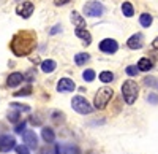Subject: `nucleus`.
<instances>
[{"instance_id":"obj_1","label":"nucleus","mask_w":158,"mask_h":154,"mask_svg":"<svg viewBox=\"0 0 158 154\" xmlns=\"http://www.w3.org/2000/svg\"><path fill=\"white\" fill-rule=\"evenodd\" d=\"M35 46H36V37L33 32H19L13 37L11 42V51L19 57L30 54Z\"/></svg>"},{"instance_id":"obj_2","label":"nucleus","mask_w":158,"mask_h":154,"mask_svg":"<svg viewBox=\"0 0 158 154\" xmlns=\"http://www.w3.org/2000/svg\"><path fill=\"white\" fill-rule=\"evenodd\" d=\"M122 95H123V100L127 102V105H133L139 95V86L136 84V81L127 80L122 84Z\"/></svg>"},{"instance_id":"obj_3","label":"nucleus","mask_w":158,"mask_h":154,"mask_svg":"<svg viewBox=\"0 0 158 154\" xmlns=\"http://www.w3.org/2000/svg\"><path fill=\"white\" fill-rule=\"evenodd\" d=\"M112 95H114V91L111 87H101V89H98V92L95 94V99H94V107L97 110L106 108V105L109 103V100L112 99Z\"/></svg>"},{"instance_id":"obj_4","label":"nucleus","mask_w":158,"mask_h":154,"mask_svg":"<svg viewBox=\"0 0 158 154\" xmlns=\"http://www.w3.org/2000/svg\"><path fill=\"white\" fill-rule=\"evenodd\" d=\"M71 107H73L74 111L81 113V114H89V113H92V110H94V107H92L89 102H87L84 97H81V95L73 97V100H71Z\"/></svg>"},{"instance_id":"obj_5","label":"nucleus","mask_w":158,"mask_h":154,"mask_svg":"<svg viewBox=\"0 0 158 154\" xmlns=\"http://www.w3.org/2000/svg\"><path fill=\"white\" fill-rule=\"evenodd\" d=\"M104 13V8L100 2H89L84 5V15L90 18H98Z\"/></svg>"},{"instance_id":"obj_6","label":"nucleus","mask_w":158,"mask_h":154,"mask_svg":"<svg viewBox=\"0 0 158 154\" xmlns=\"http://www.w3.org/2000/svg\"><path fill=\"white\" fill-rule=\"evenodd\" d=\"M13 148H16V138L11 135H2L0 137V151L2 152H8Z\"/></svg>"},{"instance_id":"obj_7","label":"nucleus","mask_w":158,"mask_h":154,"mask_svg":"<svg viewBox=\"0 0 158 154\" xmlns=\"http://www.w3.org/2000/svg\"><path fill=\"white\" fill-rule=\"evenodd\" d=\"M100 49L106 54H114L118 49V45H117L115 40H112V38H104V40L100 43Z\"/></svg>"},{"instance_id":"obj_8","label":"nucleus","mask_w":158,"mask_h":154,"mask_svg":"<svg viewBox=\"0 0 158 154\" xmlns=\"http://www.w3.org/2000/svg\"><path fill=\"white\" fill-rule=\"evenodd\" d=\"M22 138H24V143L29 149H35L38 146V137L33 130H25L22 134Z\"/></svg>"},{"instance_id":"obj_9","label":"nucleus","mask_w":158,"mask_h":154,"mask_svg":"<svg viewBox=\"0 0 158 154\" xmlns=\"http://www.w3.org/2000/svg\"><path fill=\"white\" fill-rule=\"evenodd\" d=\"M33 10H35V7H33V3H32V2H24V3L18 5L16 13H18L19 16H22L24 19H27V18H30V16H32Z\"/></svg>"},{"instance_id":"obj_10","label":"nucleus","mask_w":158,"mask_h":154,"mask_svg":"<svg viewBox=\"0 0 158 154\" xmlns=\"http://www.w3.org/2000/svg\"><path fill=\"white\" fill-rule=\"evenodd\" d=\"M76 89V84L70 78H60L57 83V91L59 92H73Z\"/></svg>"},{"instance_id":"obj_11","label":"nucleus","mask_w":158,"mask_h":154,"mask_svg":"<svg viewBox=\"0 0 158 154\" xmlns=\"http://www.w3.org/2000/svg\"><path fill=\"white\" fill-rule=\"evenodd\" d=\"M127 45H128L130 49H141L142 45H144V37H142V33H135V35H131V37L128 38Z\"/></svg>"},{"instance_id":"obj_12","label":"nucleus","mask_w":158,"mask_h":154,"mask_svg":"<svg viewBox=\"0 0 158 154\" xmlns=\"http://www.w3.org/2000/svg\"><path fill=\"white\" fill-rule=\"evenodd\" d=\"M22 80H24V75H22V73H19V72H15V73H11V75L8 76L6 84H8L10 87H16L18 84H21V83H22Z\"/></svg>"},{"instance_id":"obj_13","label":"nucleus","mask_w":158,"mask_h":154,"mask_svg":"<svg viewBox=\"0 0 158 154\" xmlns=\"http://www.w3.org/2000/svg\"><path fill=\"white\" fill-rule=\"evenodd\" d=\"M71 21L76 24V29H85V19L79 15L77 11H73L71 13Z\"/></svg>"},{"instance_id":"obj_14","label":"nucleus","mask_w":158,"mask_h":154,"mask_svg":"<svg viewBox=\"0 0 158 154\" xmlns=\"http://www.w3.org/2000/svg\"><path fill=\"white\" fill-rule=\"evenodd\" d=\"M41 137H43V140L46 143H52L56 140V134H54V130H52L51 127H44V129L41 130Z\"/></svg>"},{"instance_id":"obj_15","label":"nucleus","mask_w":158,"mask_h":154,"mask_svg":"<svg viewBox=\"0 0 158 154\" xmlns=\"http://www.w3.org/2000/svg\"><path fill=\"white\" fill-rule=\"evenodd\" d=\"M152 67H153V64L147 57H142L138 62V70H141V72H149V70H152Z\"/></svg>"},{"instance_id":"obj_16","label":"nucleus","mask_w":158,"mask_h":154,"mask_svg":"<svg viewBox=\"0 0 158 154\" xmlns=\"http://www.w3.org/2000/svg\"><path fill=\"white\" fill-rule=\"evenodd\" d=\"M56 67H57L56 60L48 59V60H43V62H41V70H43L44 73H52V72L56 70Z\"/></svg>"},{"instance_id":"obj_17","label":"nucleus","mask_w":158,"mask_h":154,"mask_svg":"<svg viewBox=\"0 0 158 154\" xmlns=\"http://www.w3.org/2000/svg\"><path fill=\"white\" fill-rule=\"evenodd\" d=\"M74 33H76L79 38H82L85 45H90V42H92V35H90V32H89L87 29H76Z\"/></svg>"},{"instance_id":"obj_18","label":"nucleus","mask_w":158,"mask_h":154,"mask_svg":"<svg viewBox=\"0 0 158 154\" xmlns=\"http://www.w3.org/2000/svg\"><path fill=\"white\" fill-rule=\"evenodd\" d=\"M139 22H141L142 27H150L152 22H153V18L150 15H147V13H144V15L139 16Z\"/></svg>"},{"instance_id":"obj_19","label":"nucleus","mask_w":158,"mask_h":154,"mask_svg":"<svg viewBox=\"0 0 158 154\" xmlns=\"http://www.w3.org/2000/svg\"><path fill=\"white\" fill-rule=\"evenodd\" d=\"M122 13H123V16L131 18V16H133V13H135L133 5H131L130 2H123V3H122Z\"/></svg>"},{"instance_id":"obj_20","label":"nucleus","mask_w":158,"mask_h":154,"mask_svg":"<svg viewBox=\"0 0 158 154\" xmlns=\"http://www.w3.org/2000/svg\"><path fill=\"white\" fill-rule=\"evenodd\" d=\"M89 59H90V56H89V54H85V53H79V54H76V56H74V62H76V65H84V64H85Z\"/></svg>"},{"instance_id":"obj_21","label":"nucleus","mask_w":158,"mask_h":154,"mask_svg":"<svg viewBox=\"0 0 158 154\" xmlns=\"http://www.w3.org/2000/svg\"><path fill=\"white\" fill-rule=\"evenodd\" d=\"M98 78H100L101 83H111V81L114 80V75H112L111 72H101Z\"/></svg>"},{"instance_id":"obj_22","label":"nucleus","mask_w":158,"mask_h":154,"mask_svg":"<svg viewBox=\"0 0 158 154\" xmlns=\"http://www.w3.org/2000/svg\"><path fill=\"white\" fill-rule=\"evenodd\" d=\"M82 78H84L85 81H94V80H95V72L90 70V68L85 70V72L82 73Z\"/></svg>"},{"instance_id":"obj_23","label":"nucleus","mask_w":158,"mask_h":154,"mask_svg":"<svg viewBox=\"0 0 158 154\" xmlns=\"http://www.w3.org/2000/svg\"><path fill=\"white\" fill-rule=\"evenodd\" d=\"M30 94H32V87H30V86H27V87L21 89V91L15 92V95H16V97H22V95H30Z\"/></svg>"},{"instance_id":"obj_24","label":"nucleus","mask_w":158,"mask_h":154,"mask_svg":"<svg viewBox=\"0 0 158 154\" xmlns=\"http://www.w3.org/2000/svg\"><path fill=\"white\" fill-rule=\"evenodd\" d=\"M19 118H21V113H19V111H11V113H8V119H10L11 122H18Z\"/></svg>"},{"instance_id":"obj_25","label":"nucleus","mask_w":158,"mask_h":154,"mask_svg":"<svg viewBox=\"0 0 158 154\" xmlns=\"http://www.w3.org/2000/svg\"><path fill=\"white\" fill-rule=\"evenodd\" d=\"M125 72L130 75V76H136L138 73H139V70H138V67H135V65H128L127 68H125Z\"/></svg>"},{"instance_id":"obj_26","label":"nucleus","mask_w":158,"mask_h":154,"mask_svg":"<svg viewBox=\"0 0 158 154\" xmlns=\"http://www.w3.org/2000/svg\"><path fill=\"white\" fill-rule=\"evenodd\" d=\"M16 152H18V154H30L29 148L25 146V145H19V146H16Z\"/></svg>"},{"instance_id":"obj_27","label":"nucleus","mask_w":158,"mask_h":154,"mask_svg":"<svg viewBox=\"0 0 158 154\" xmlns=\"http://www.w3.org/2000/svg\"><path fill=\"white\" fill-rule=\"evenodd\" d=\"M25 125H27V122H25V121H22V122H19L18 125H16V134H24L25 132Z\"/></svg>"},{"instance_id":"obj_28","label":"nucleus","mask_w":158,"mask_h":154,"mask_svg":"<svg viewBox=\"0 0 158 154\" xmlns=\"http://www.w3.org/2000/svg\"><path fill=\"white\" fill-rule=\"evenodd\" d=\"M147 102H149V103H152V105H156L158 103V95L156 94H149L147 95Z\"/></svg>"},{"instance_id":"obj_29","label":"nucleus","mask_w":158,"mask_h":154,"mask_svg":"<svg viewBox=\"0 0 158 154\" xmlns=\"http://www.w3.org/2000/svg\"><path fill=\"white\" fill-rule=\"evenodd\" d=\"M65 154H79V149L76 146H67L65 148Z\"/></svg>"},{"instance_id":"obj_30","label":"nucleus","mask_w":158,"mask_h":154,"mask_svg":"<svg viewBox=\"0 0 158 154\" xmlns=\"http://www.w3.org/2000/svg\"><path fill=\"white\" fill-rule=\"evenodd\" d=\"M11 108H16V110H24V111H29L30 108L27 107V105H21V103H11Z\"/></svg>"},{"instance_id":"obj_31","label":"nucleus","mask_w":158,"mask_h":154,"mask_svg":"<svg viewBox=\"0 0 158 154\" xmlns=\"http://www.w3.org/2000/svg\"><path fill=\"white\" fill-rule=\"evenodd\" d=\"M70 0H56V5L57 7H60V5H65V3H68Z\"/></svg>"},{"instance_id":"obj_32","label":"nucleus","mask_w":158,"mask_h":154,"mask_svg":"<svg viewBox=\"0 0 158 154\" xmlns=\"http://www.w3.org/2000/svg\"><path fill=\"white\" fill-rule=\"evenodd\" d=\"M144 83L149 84V86H152V84H153V78H144Z\"/></svg>"},{"instance_id":"obj_33","label":"nucleus","mask_w":158,"mask_h":154,"mask_svg":"<svg viewBox=\"0 0 158 154\" xmlns=\"http://www.w3.org/2000/svg\"><path fill=\"white\" fill-rule=\"evenodd\" d=\"M40 154H51V151H49L48 146H46V148H41V149H40Z\"/></svg>"},{"instance_id":"obj_34","label":"nucleus","mask_w":158,"mask_h":154,"mask_svg":"<svg viewBox=\"0 0 158 154\" xmlns=\"http://www.w3.org/2000/svg\"><path fill=\"white\" fill-rule=\"evenodd\" d=\"M60 29H62V25H56V27H54V29L51 30V33H57V32H59Z\"/></svg>"},{"instance_id":"obj_35","label":"nucleus","mask_w":158,"mask_h":154,"mask_svg":"<svg viewBox=\"0 0 158 154\" xmlns=\"http://www.w3.org/2000/svg\"><path fill=\"white\" fill-rule=\"evenodd\" d=\"M152 46H153V48H155V49L158 51V37H156V38H155V40L152 42Z\"/></svg>"}]
</instances>
